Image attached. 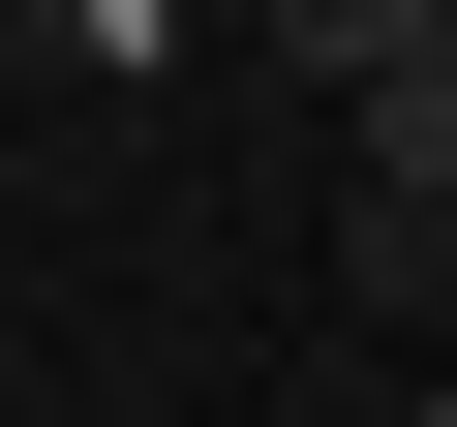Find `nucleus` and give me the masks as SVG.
Returning <instances> with one entry per match:
<instances>
[{"label":"nucleus","mask_w":457,"mask_h":427,"mask_svg":"<svg viewBox=\"0 0 457 427\" xmlns=\"http://www.w3.org/2000/svg\"><path fill=\"white\" fill-rule=\"evenodd\" d=\"M305 31V92H366V62H457V0H275Z\"/></svg>","instance_id":"f03ea898"},{"label":"nucleus","mask_w":457,"mask_h":427,"mask_svg":"<svg viewBox=\"0 0 457 427\" xmlns=\"http://www.w3.org/2000/svg\"><path fill=\"white\" fill-rule=\"evenodd\" d=\"M0 31H92V62H153V0H0Z\"/></svg>","instance_id":"7ed1b4c3"},{"label":"nucleus","mask_w":457,"mask_h":427,"mask_svg":"<svg viewBox=\"0 0 457 427\" xmlns=\"http://www.w3.org/2000/svg\"><path fill=\"white\" fill-rule=\"evenodd\" d=\"M336 306H366V336H457V214H396V183H336Z\"/></svg>","instance_id":"f257e3e1"},{"label":"nucleus","mask_w":457,"mask_h":427,"mask_svg":"<svg viewBox=\"0 0 457 427\" xmlns=\"http://www.w3.org/2000/svg\"><path fill=\"white\" fill-rule=\"evenodd\" d=\"M427 427H457V366H427Z\"/></svg>","instance_id":"20e7f679"}]
</instances>
